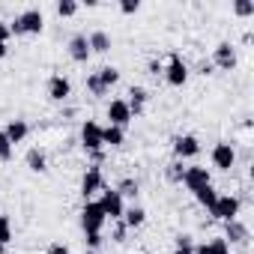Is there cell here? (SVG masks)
I'll return each mask as SVG.
<instances>
[{"instance_id":"6da1fadb","label":"cell","mask_w":254,"mask_h":254,"mask_svg":"<svg viewBox=\"0 0 254 254\" xmlns=\"http://www.w3.org/2000/svg\"><path fill=\"white\" fill-rule=\"evenodd\" d=\"M42 30H45V15H42V9H36V6L18 12V15L9 21V33H12V36H39Z\"/></svg>"},{"instance_id":"7a4b0ae2","label":"cell","mask_w":254,"mask_h":254,"mask_svg":"<svg viewBox=\"0 0 254 254\" xmlns=\"http://www.w3.org/2000/svg\"><path fill=\"white\" fill-rule=\"evenodd\" d=\"M105 189H108V183H105L102 168H99V165H87V171H84V177H81V197H84V203L93 200L96 194H102Z\"/></svg>"},{"instance_id":"3957f363","label":"cell","mask_w":254,"mask_h":254,"mask_svg":"<svg viewBox=\"0 0 254 254\" xmlns=\"http://www.w3.org/2000/svg\"><path fill=\"white\" fill-rule=\"evenodd\" d=\"M162 75H165V81H168L171 87H183L191 72H189V63L183 60V54L171 51V54H168V66L162 69Z\"/></svg>"},{"instance_id":"277c9868","label":"cell","mask_w":254,"mask_h":254,"mask_svg":"<svg viewBox=\"0 0 254 254\" xmlns=\"http://www.w3.org/2000/svg\"><path fill=\"white\" fill-rule=\"evenodd\" d=\"M209 162H212V168L215 171H233L236 168V147L230 144V141H218L215 147H212V153H209Z\"/></svg>"},{"instance_id":"5b68a950","label":"cell","mask_w":254,"mask_h":254,"mask_svg":"<svg viewBox=\"0 0 254 254\" xmlns=\"http://www.w3.org/2000/svg\"><path fill=\"white\" fill-rule=\"evenodd\" d=\"M81 147H84V153L90 156V153H99V150H105V144H102V126L96 123V120H84L81 123Z\"/></svg>"},{"instance_id":"8992f818","label":"cell","mask_w":254,"mask_h":254,"mask_svg":"<svg viewBox=\"0 0 254 254\" xmlns=\"http://www.w3.org/2000/svg\"><path fill=\"white\" fill-rule=\"evenodd\" d=\"M105 221H108V218H105L102 206H99L96 200H87L84 209H81V230H84V233H102Z\"/></svg>"},{"instance_id":"52a82bcc","label":"cell","mask_w":254,"mask_h":254,"mask_svg":"<svg viewBox=\"0 0 254 254\" xmlns=\"http://www.w3.org/2000/svg\"><path fill=\"white\" fill-rule=\"evenodd\" d=\"M239 209H242V200H239L236 194H218V200H215V206L209 209V215H212L215 221H230V218L239 215Z\"/></svg>"},{"instance_id":"ba28073f","label":"cell","mask_w":254,"mask_h":254,"mask_svg":"<svg viewBox=\"0 0 254 254\" xmlns=\"http://www.w3.org/2000/svg\"><path fill=\"white\" fill-rule=\"evenodd\" d=\"M96 203L102 206L105 218H111V221H120V218H123V212H126V200H123L114 189H105V191L99 194V200H96Z\"/></svg>"},{"instance_id":"9c48e42d","label":"cell","mask_w":254,"mask_h":254,"mask_svg":"<svg viewBox=\"0 0 254 254\" xmlns=\"http://www.w3.org/2000/svg\"><path fill=\"white\" fill-rule=\"evenodd\" d=\"M227 245H239V248H248V242H251V230H248V224L245 221H239V218H230V221H224V236H221Z\"/></svg>"},{"instance_id":"30bf717a","label":"cell","mask_w":254,"mask_h":254,"mask_svg":"<svg viewBox=\"0 0 254 254\" xmlns=\"http://www.w3.org/2000/svg\"><path fill=\"white\" fill-rule=\"evenodd\" d=\"M212 69H221V72H233L236 69V48L230 45V42H218L215 48H212Z\"/></svg>"},{"instance_id":"8fae6325","label":"cell","mask_w":254,"mask_h":254,"mask_svg":"<svg viewBox=\"0 0 254 254\" xmlns=\"http://www.w3.org/2000/svg\"><path fill=\"white\" fill-rule=\"evenodd\" d=\"M212 183V174L203 168V165H189L186 168V174H183V186L194 194V191H200L203 186H209Z\"/></svg>"},{"instance_id":"7c38bea8","label":"cell","mask_w":254,"mask_h":254,"mask_svg":"<svg viewBox=\"0 0 254 254\" xmlns=\"http://www.w3.org/2000/svg\"><path fill=\"white\" fill-rule=\"evenodd\" d=\"M45 90H48V99H51V102H60V105H63V102H69V96H72V81L57 72V75L48 78Z\"/></svg>"},{"instance_id":"4fadbf2b","label":"cell","mask_w":254,"mask_h":254,"mask_svg":"<svg viewBox=\"0 0 254 254\" xmlns=\"http://www.w3.org/2000/svg\"><path fill=\"white\" fill-rule=\"evenodd\" d=\"M171 147H174V156H177V162L194 159V156L200 153V141H197L194 135H177V138L171 141Z\"/></svg>"},{"instance_id":"5bb4252c","label":"cell","mask_w":254,"mask_h":254,"mask_svg":"<svg viewBox=\"0 0 254 254\" xmlns=\"http://www.w3.org/2000/svg\"><path fill=\"white\" fill-rule=\"evenodd\" d=\"M108 120H111V126H120V129H126L135 117H132V111H129V105H126V99H111V105H108Z\"/></svg>"},{"instance_id":"9a60e30c","label":"cell","mask_w":254,"mask_h":254,"mask_svg":"<svg viewBox=\"0 0 254 254\" xmlns=\"http://www.w3.org/2000/svg\"><path fill=\"white\" fill-rule=\"evenodd\" d=\"M69 57L75 60V63H87L93 54H90V42H87V33H72L69 36Z\"/></svg>"},{"instance_id":"2e32d148","label":"cell","mask_w":254,"mask_h":254,"mask_svg":"<svg viewBox=\"0 0 254 254\" xmlns=\"http://www.w3.org/2000/svg\"><path fill=\"white\" fill-rule=\"evenodd\" d=\"M129 99H126V105H129V111H132V117H141L144 111H147V102H150V93L144 90V87H138V84H132L129 87V93H126Z\"/></svg>"},{"instance_id":"e0dca14e","label":"cell","mask_w":254,"mask_h":254,"mask_svg":"<svg viewBox=\"0 0 254 254\" xmlns=\"http://www.w3.org/2000/svg\"><path fill=\"white\" fill-rule=\"evenodd\" d=\"M87 42H90V54H108L114 48V39L108 30H93L87 33Z\"/></svg>"},{"instance_id":"ac0fdd59","label":"cell","mask_w":254,"mask_h":254,"mask_svg":"<svg viewBox=\"0 0 254 254\" xmlns=\"http://www.w3.org/2000/svg\"><path fill=\"white\" fill-rule=\"evenodd\" d=\"M3 135H6L9 144L15 147V144H21V141L30 135V126H27V120H9V123L3 126Z\"/></svg>"},{"instance_id":"d6986e66","label":"cell","mask_w":254,"mask_h":254,"mask_svg":"<svg viewBox=\"0 0 254 254\" xmlns=\"http://www.w3.org/2000/svg\"><path fill=\"white\" fill-rule=\"evenodd\" d=\"M24 165H27L33 174H45V171H48V156H45V150H42V147H30L27 156H24Z\"/></svg>"},{"instance_id":"ffe728a7","label":"cell","mask_w":254,"mask_h":254,"mask_svg":"<svg viewBox=\"0 0 254 254\" xmlns=\"http://www.w3.org/2000/svg\"><path fill=\"white\" fill-rule=\"evenodd\" d=\"M102 144L105 147H111V150H117V147H123L126 144V129H120V126H102Z\"/></svg>"},{"instance_id":"44dd1931","label":"cell","mask_w":254,"mask_h":254,"mask_svg":"<svg viewBox=\"0 0 254 254\" xmlns=\"http://www.w3.org/2000/svg\"><path fill=\"white\" fill-rule=\"evenodd\" d=\"M120 221H123L126 227H129V230H138V227L147 221V209L132 203V206H126V212H123V218H120Z\"/></svg>"},{"instance_id":"7402d4cb","label":"cell","mask_w":254,"mask_h":254,"mask_svg":"<svg viewBox=\"0 0 254 254\" xmlns=\"http://www.w3.org/2000/svg\"><path fill=\"white\" fill-rule=\"evenodd\" d=\"M114 191H117L123 200H126V197H129V200H135V197L141 194V183H138L135 177H123V180L114 186Z\"/></svg>"},{"instance_id":"603a6c76","label":"cell","mask_w":254,"mask_h":254,"mask_svg":"<svg viewBox=\"0 0 254 254\" xmlns=\"http://www.w3.org/2000/svg\"><path fill=\"white\" fill-rule=\"evenodd\" d=\"M194 200H197V203H200V206L209 212V209L215 206V200H218V191H215V186L209 183V186H203L200 191H194Z\"/></svg>"},{"instance_id":"cb8c5ba5","label":"cell","mask_w":254,"mask_h":254,"mask_svg":"<svg viewBox=\"0 0 254 254\" xmlns=\"http://www.w3.org/2000/svg\"><path fill=\"white\" fill-rule=\"evenodd\" d=\"M84 87H87V93H90L93 99H102V96H108V93H111V90L99 81V75H96V72H90V75L84 78Z\"/></svg>"},{"instance_id":"d4e9b609","label":"cell","mask_w":254,"mask_h":254,"mask_svg":"<svg viewBox=\"0 0 254 254\" xmlns=\"http://www.w3.org/2000/svg\"><path fill=\"white\" fill-rule=\"evenodd\" d=\"M183 174H186V165L183 162H171V165H165V180L168 183H174V186H183Z\"/></svg>"},{"instance_id":"484cf974","label":"cell","mask_w":254,"mask_h":254,"mask_svg":"<svg viewBox=\"0 0 254 254\" xmlns=\"http://www.w3.org/2000/svg\"><path fill=\"white\" fill-rule=\"evenodd\" d=\"M96 75H99V81H102L108 90H111L114 84H120V69H117V66H102Z\"/></svg>"},{"instance_id":"4316f807","label":"cell","mask_w":254,"mask_h":254,"mask_svg":"<svg viewBox=\"0 0 254 254\" xmlns=\"http://www.w3.org/2000/svg\"><path fill=\"white\" fill-rule=\"evenodd\" d=\"M174 254H194V242L189 233H177L174 239Z\"/></svg>"},{"instance_id":"83f0119b","label":"cell","mask_w":254,"mask_h":254,"mask_svg":"<svg viewBox=\"0 0 254 254\" xmlns=\"http://www.w3.org/2000/svg\"><path fill=\"white\" fill-rule=\"evenodd\" d=\"M12 242V221H9V215H3L0 212V245H9Z\"/></svg>"},{"instance_id":"f1b7e54d","label":"cell","mask_w":254,"mask_h":254,"mask_svg":"<svg viewBox=\"0 0 254 254\" xmlns=\"http://www.w3.org/2000/svg\"><path fill=\"white\" fill-rule=\"evenodd\" d=\"M54 9H57V15H60V18H72V15L78 12V3H75V0H60Z\"/></svg>"},{"instance_id":"f546056e","label":"cell","mask_w":254,"mask_h":254,"mask_svg":"<svg viewBox=\"0 0 254 254\" xmlns=\"http://www.w3.org/2000/svg\"><path fill=\"white\" fill-rule=\"evenodd\" d=\"M233 12H236L239 18H251V15H254V3H251V0H236V3H233Z\"/></svg>"},{"instance_id":"4dcf8cb0","label":"cell","mask_w":254,"mask_h":254,"mask_svg":"<svg viewBox=\"0 0 254 254\" xmlns=\"http://www.w3.org/2000/svg\"><path fill=\"white\" fill-rule=\"evenodd\" d=\"M0 162H12V144H9V138L3 135V129H0Z\"/></svg>"},{"instance_id":"1f68e13d","label":"cell","mask_w":254,"mask_h":254,"mask_svg":"<svg viewBox=\"0 0 254 254\" xmlns=\"http://www.w3.org/2000/svg\"><path fill=\"white\" fill-rule=\"evenodd\" d=\"M141 9V0H120V12L123 15H135Z\"/></svg>"},{"instance_id":"d6a6232c","label":"cell","mask_w":254,"mask_h":254,"mask_svg":"<svg viewBox=\"0 0 254 254\" xmlns=\"http://www.w3.org/2000/svg\"><path fill=\"white\" fill-rule=\"evenodd\" d=\"M126 233H129V227H126L123 221H114V230H111V239H114V242H126Z\"/></svg>"},{"instance_id":"836d02e7","label":"cell","mask_w":254,"mask_h":254,"mask_svg":"<svg viewBox=\"0 0 254 254\" xmlns=\"http://www.w3.org/2000/svg\"><path fill=\"white\" fill-rule=\"evenodd\" d=\"M84 242H87V248H90V251H96V248H102L105 236H102V233H84Z\"/></svg>"},{"instance_id":"e575fe53","label":"cell","mask_w":254,"mask_h":254,"mask_svg":"<svg viewBox=\"0 0 254 254\" xmlns=\"http://www.w3.org/2000/svg\"><path fill=\"white\" fill-rule=\"evenodd\" d=\"M209 248H212V254H230V245L221 239V236H215V239H209Z\"/></svg>"},{"instance_id":"d590c367","label":"cell","mask_w":254,"mask_h":254,"mask_svg":"<svg viewBox=\"0 0 254 254\" xmlns=\"http://www.w3.org/2000/svg\"><path fill=\"white\" fill-rule=\"evenodd\" d=\"M162 69H165V66H162L159 60H150V63H147V75H153V78H156V75H162Z\"/></svg>"},{"instance_id":"8d00e7d4","label":"cell","mask_w":254,"mask_h":254,"mask_svg":"<svg viewBox=\"0 0 254 254\" xmlns=\"http://www.w3.org/2000/svg\"><path fill=\"white\" fill-rule=\"evenodd\" d=\"M9 36H12V33H9V24H6V21H0V45H6Z\"/></svg>"},{"instance_id":"74e56055","label":"cell","mask_w":254,"mask_h":254,"mask_svg":"<svg viewBox=\"0 0 254 254\" xmlns=\"http://www.w3.org/2000/svg\"><path fill=\"white\" fill-rule=\"evenodd\" d=\"M197 75H203V78L212 75V63H209V60H200V63H197Z\"/></svg>"},{"instance_id":"f35d334b","label":"cell","mask_w":254,"mask_h":254,"mask_svg":"<svg viewBox=\"0 0 254 254\" xmlns=\"http://www.w3.org/2000/svg\"><path fill=\"white\" fill-rule=\"evenodd\" d=\"M48 254H69V248H66L63 242H51V245H48Z\"/></svg>"},{"instance_id":"ab89813d","label":"cell","mask_w":254,"mask_h":254,"mask_svg":"<svg viewBox=\"0 0 254 254\" xmlns=\"http://www.w3.org/2000/svg\"><path fill=\"white\" fill-rule=\"evenodd\" d=\"M194 254H212L209 242H200V245H194Z\"/></svg>"},{"instance_id":"60d3db41","label":"cell","mask_w":254,"mask_h":254,"mask_svg":"<svg viewBox=\"0 0 254 254\" xmlns=\"http://www.w3.org/2000/svg\"><path fill=\"white\" fill-rule=\"evenodd\" d=\"M6 54H9V48H6V45H0V60H3Z\"/></svg>"},{"instance_id":"b9f144b4","label":"cell","mask_w":254,"mask_h":254,"mask_svg":"<svg viewBox=\"0 0 254 254\" xmlns=\"http://www.w3.org/2000/svg\"><path fill=\"white\" fill-rule=\"evenodd\" d=\"M0 254H6V248H3V245H0Z\"/></svg>"},{"instance_id":"7bdbcfd3","label":"cell","mask_w":254,"mask_h":254,"mask_svg":"<svg viewBox=\"0 0 254 254\" xmlns=\"http://www.w3.org/2000/svg\"><path fill=\"white\" fill-rule=\"evenodd\" d=\"M84 254H96V251H84Z\"/></svg>"}]
</instances>
